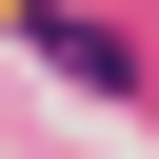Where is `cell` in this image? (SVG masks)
Returning a JSON list of instances; mask_svg holds the SVG:
<instances>
[{"mask_svg": "<svg viewBox=\"0 0 159 159\" xmlns=\"http://www.w3.org/2000/svg\"><path fill=\"white\" fill-rule=\"evenodd\" d=\"M20 40H40L60 80H99V99H139V40H119V20H80V0H60V20H20Z\"/></svg>", "mask_w": 159, "mask_h": 159, "instance_id": "6da1fadb", "label": "cell"}]
</instances>
